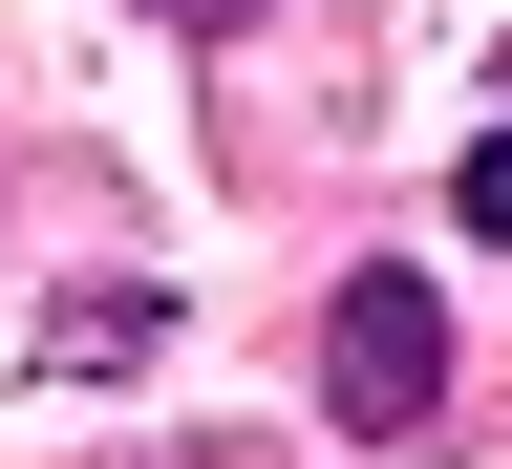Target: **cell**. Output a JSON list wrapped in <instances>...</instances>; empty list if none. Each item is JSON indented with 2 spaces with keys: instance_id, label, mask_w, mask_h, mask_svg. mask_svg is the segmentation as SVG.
<instances>
[{
  "instance_id": "obj_1",
  "label": "cell",
  "mask_w": 512,
  "mask_h": 469,
  "mask_svg": "<svg viewBox=\"0 0 512 469\" xmlns=\"http://www.w3.org/2000/svg\"><path fill=\"white\" fill-rule=\"evenodd\" d=\"M320 384H342V427H427V406H448V278H427V256L342 278V320H320Z\"/></svg>"
},
{
  "instance_id": "obj_2",
  "label": "cell",
  "mask_w": 512,
  "mask_h": 469,
  "mask_svg": "<svg viewBox=\"0 0 512 469\" xmlns=\"http://www.w3.org/2000/svg\"><path fill=\"white\" fill-rule=\"evenodd\" d=\"M448 214H470V235L512 256V128H491V150H470V171H448Z\"/></svg>"
},
{
  "instance_id": "obj_3",
  "label": "cell",
  "mask_w": 512,
  "mask_h": 469,
  "mask_svg": "<svg viewBox=\"0 0 512 469\" xmlns=\"http://www.w3.org/2000/svg\"><path fill=\"white\" fill-rule=\"evenodd\" d=\"M150 22H192V43H214V22H256V0H150Z\"/></svg>"
}]
</instances>
